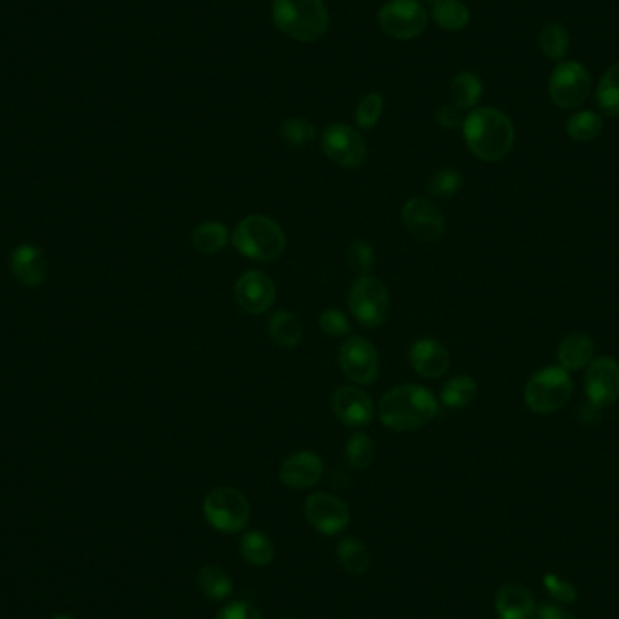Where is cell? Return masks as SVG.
<instances>
[{
  "instance_id": "1",
  "label": "cell",
  "mask_w": 619,
  "mask_h": 619,
  "mask_svg": "<svg viewBox=\"0 0 619 619\" xmlns=\"http://www.w3.org/2000/svg\"><path fill=\"white\" fill-rule=\"evenodd\" d=\"M462 129L469 151L484 162L504 160L515 143L513 122L509 116L493 107L473 111L466 116Z\"/></svg>"
},
{
  "instance_id": "2",
  "label": "cell",
  "mask_w": 619,
  "mask_h": 619,
  "mask_svg": "<svg viewBox=\"0 0 619 619\" xmlns=\"http://www.w3.org/2000/svg\"><path fill=\"white\" fill-rule=\"evenodd\" d=\"M439 415V400L417 384H402L388 391L381 400L379 417L391 431H413Z\"/></svg>"
},
{
  "instance_id": "3",
  "label": "cell",
  "mask_w": 619,
  "mask_h": 619,
  "mask_svg": "<svg viewBox=\"0 0 619 619\" xmlns=\"http://www.w3.org/2000/svg\"><path fill=\"white\" fill-rule=\"evenodd\" d=\"M232 245L245 258L268 263L281 258L285 252L286 238L283 229L267 216H247L238 223L232 234Z\"/></svg>"
},
{
  "instance_id": "4",
  "label": "cell",
  "mask_w": 619,
  "mask_h": 619,
  "mask_svg": "<svg viewBox=\"0 0 619 619\" xmlns=\"http://www.w3.org/2000/svg\"><path fill=\"white\" fill-rule=\"evenodd\" d=\"M272 11L277 29L297 42H314L328 29L323 0H274Z\"/></svg>"
},
{
  "instance_id": "5",
  "label": "cell",
  "mask_w": 619,
  "mask_h": 619,
  "mask_svg": "<svg viewBox=\"0 0 619 619\" xmlns=\"http://www.w3.org/2000/svg\"><path fill=\"white\" fill-rule=\"evenodd\" d=\"M572 379L562 366L543 368L525 386V404L534 413H554L562 410L572 397Z\"/></svg>"
},
{
  "instance_id": "6",
  "label": "cell",
  "mask_w": 619,
  "mask_h": 619,
  "mask_svg": "<svg viewBox=\"0 0 619 619\" xmlns=\"http://www.w3.org/2000/svg\"><path fill=\"white\" fill-rule=\"evenodd\" d=\"M203 515L220 533H241L250 520V504L238 489L218 487L205 496Z\"/></svg>"
},
{
  "instance_id": "7",
  "label": "cell",
  "mask_w": 619,
  "mask_h": 619,
  "mask_svg": "<svg viewBox=\"0 0 619 619\" xmlns=\"http://www.w3.org/2000/svg\"><path fill=\"white\" fill-rule=\"evenodd\" d=\"M348 306L362 326L377 328L390 312V292L377 277L361 276L353 283Z\"/></svg>"
},
{
  "instance_id": "8",
  "label": "cell",
  "mask_w": 619,
  "mask_h": 619,
  "mask_svg": "<svg viewBox=\"0 0 619 619\" xmlns=\"http://www.w3.org/2000/svg\"><path fill=\"white\" fill-rule=\"evenodd\" d=\"M379 26L393 39H415L428 28V13L419 0H390L379 11Z\"/></svg>"
},
{
  "instance_id": "9",
  "label": "cell",
  "mask_w": 619,
  "mask_h": 619,
  "mask_svg": "<svg viewBox=\"0 0 619 619\" xmlns=\"http://www.w3.org/2000/svg\"><path fill=\"white\" fill-rule=\"evenodd\" d=\"M591 93V75L585 67L567 60L554 67L549 78V95L562 109H576L583 105Z\"/></svg>"
},
{
  "instance_id": "10",
  "label": "cell",
  "mask_w": 619,
  "mask_h": 619,
  "mask_svg": "<svg viewBox=\"0 0 619 619\" xmlns=\"http://www.w3.org/2000/svg\"><path fill=\"white\" fill-rule=\"evenodd\" d=\"M324 154L344 169H357L366 160V143L361 134L346 124H332L326 127L321 138Z\"/></svg>"
},
{
  "instance_id": "11",
  "label": "cell",
  "mask_w": 619,
  "mask_h": 619,
  "mask_svg": "<svg viewBox=\"0 0 619 619\" xmlns=\"http://www.w3.org/2000/svg\"><path fill=\"white\" fill-rule=\"evenodd\" d=\"M305 516L308 524L326 536L344 531L350 524V509L341 498L330 493H314L305 502Z\"/></svg>"
},
{
  "instance_id": "12",
  "label": "cell",
  "mask_w": 619,
  "mask_h": 619,
  "mask_svg": "<svg viewBox=\"0 0 619 619\" xmlns=\"http://www.w3.org/2000/svg\"><path fill=\"white\" fill-rule=\"evenodd\" d=\"M344 375L357 384H372L379 377V355L364 337H350L339 353Z\"/></svg>"
},
{
  "instance_id": "13",
  "label": "cell",
  "mask_w": 619,
  "mask_h": 619,
  "mask_svg": "<svg viewBox=\"0 0 619 619\" xmlns=\"http://www.w3.org/2000/svg\"><path fill=\"white\" fill-rule=\"evenodd\" d=\"M234 296L247 314H265L276 303V285L265 272L248 270L239 277Z\"/></svg>"
},
{
  "instance_id": "14",
  "label": "cell",
  "mask_w": 619,
  "mask_h": 619,
  "mask_svg": "<svg viewBox=\"0 0 619 619\" xmlns=\"http://www.w3.org/2000/svg\"><path fill=\"white\" fill-rule=\"evenodd\" d=\"M402 221L420 241H437L444 234V216L433 201L411 198L402 207Z\"/></svg>"
},
{
  "instance_id": "15",
  "label": "cell",
  "mask_w": 619,
  "mask_h": 619,
  "mask_svg": "<svg viewBox=\"0 0 619 619\" xmlns=\"http://www.w3.org/2000/svg\"><path fill=\"white\" fill-rule=\"evenodd\" d=\"M585 391L592 402L610 406L619 399V364L610 357H598L587 366Z\"/></svg>"
},
{
  "instance_id": "16",
  "label": "cell",
  "mask_w": 619,
  "mask_h": 619,
  "mask_svg": "<svg viewBox=\"0 0 619 619\" xmlns=\"http://www.w3.org/2000/svg\"><path fill=\"white\" fill-rule=\"evenodd\" d=\"M335 417L348 428H364L373 420V402L364 391L355 386H343L332 399Z\"/></svg>"
},
{
  "instance_id": "17",
  "label": "cell",
  "mask_w": 619,
  "mask_h": 619,
  "mask_svg": "<svg viewBox=\"0 0 619 619\" xmlns=\"http://www.w3.org/2000/svg\"><path fill=\"white\" fill-rule=\"evenodd\" d=\"M324 475L323 460L314 451H299L286 458L279 467V478L286 487L308 489Z\"/></svg>"
},
{
  "instance_id": "18",
  "label": "cell",
  "mask_w": 619,
  "mask_h": 619,
  "mask_svg": "<svg viewBox=\"0 0 619 619\" xmlns=\"http://www.w3.org/2000/svg\"><path fill=\"white\" fill-rule=\"evenodd\" d=\"M410 362L413 370L424 379H439L448 372L451 357L448 348L435 339H419L411 346Z\"/></svg>"
},
{
  "instance_id": "19",
  "label": "cell",
  "mask_w": 619,
  "mask_h": 619,
  "mask_svg": "<svg viewBox=\"0 0 619 619\" xmlns=\"http://www.w3.org/2000/svg\"><path fill=\"white\" fill-rule=\"evenodd\" d=\"M495 605L500 619H529L536 612L534 596L522 583H505L500 587Z\"/></svg>"
},
{
  "instance_id": "20",
  "label": "cell",
  "mask_w": 619,
  "mask_h": 619,
  "mask_svg": "<svg viewBox=\"0 0 619 619\" xmlns=\"http://www.w3.org/2000/svg\"><path fill=\"white\" fill-rule=\"evenodd\" d=\"M11 270L20 283L29 288L42 285L48 276L46 258L39 248L33 245L15 248V252L11 254Z\"/></svg>"
},
{
  "instance_id": "21",
  "label": "cell",
  "mask_w": 619,
  "mask_h": 619,
  "mask_svg": "<svg viewBox=\"0 0 619 619\" xmlns=\"http://www.w3.org/2000/svg\"><path fill=\"white\" fill-rule=\"evenodd\" d=\"M594 355V343L591 337L585 334L567 335L558 348V361L563 370L578 372L587 368Z\"/></svg>"
},
{
  "instance_id": "22",
  "label": "cell",
  "mask_w": 619,
  "mask_h": 619,
  "mask_svg": "<svg viewBox=\"0 0 619 619\" xmlns=\"http://www.w3.org/2000/svg\"><path fill=\"white\" fill-rule=\"evenodd\" d=\"M268 330H270L272 341L279 348H286V350L301 343V337H303V326H301L299 317L288 310H279L272 315Z\"/></svg>"
},
{
  "instance_id": "23",
  "label": "cell",
  "mask_w": 619,
  "mask_h": 619,
  "mask_svg": "<svg viewBox=\"0 0 619 619\" xmlns=\"http://www.w3.org/2000/svg\"><path fill=\"white\" fill-rule=\"evenodd\" d=\"M196 581H198L201 596L210 601L227 600L234 591V583L230 580L229 574L216 565L201 567Z\"/></svg>"
},
{
  "instance_id": "24",
  "label": "cell",
  "mask_w": 619,
  "mask_h": 619,
  "mask_svg": "<svg viewBox=\"0 0 619 619\" xmlns=\"http://www.w3.org/2000/svg\"><path fill=\"white\" fill-rule=\"evenodd\" d=\"M239 549L245 562L254 567H267L274 560V543L261 531H248L243 534Z\"/></svg>"
},
{
  "instance_id": "25",
  "label": "cell",
  "mask_w": 619,
  "mask_h": 619,
  "mask_svg": "<svg viewBox=\"0 0 619 619\" xmlns=\"http://www.w3.org/2000/svg\"><path fill=\"white\" fill-rule=\"evenodd\" d=\"M478 386L475 379L467 377V375H458L449 379L440 391V400L446 408L451 410H460L469 406L475 397H477Z\"/></svg>"
},
{
  "instance_id": "26",
  "label": "cell",
  "mask_w": 619,
  "mask_h": 619,
  "mask_svg": "<svg viewBox=\"0 0 619 619\" xmlns=\"http://www.w3.org/2000/svg\"><path fill=\"white\" fill-rule=\"evenodd\" d=\"M229 243V230L220 221H203L192 232V245L201 254H216Z\"/></svg>"
},
{
  "instance_id": "27",
  "label": "cell",
  "mask_w": 619,
  "mask_h": 619,
  "mask_svg": "<svg viewBox=\"0 0 619 619\" xmlns=\"http://www.w3.org/2000/svg\"><path fill=\"white\" fill-rule=\"evenodd\" d=\"M337 556H339V562L344 567V571L350 572L353 576H361L364 572L368 571L370 567V551L368 547L357 540V538H343L339 545H337Z\"/></svg>"
},
{
  "instance_id": "28",
  "label": "cell",
  "mask_w": 619,
  "mask_h": 619,
  "mask_svg": "<svg viewBox=\"0 0 619 619\" xmlns=\"http://www.w3.org/2000/svg\"><path fill=\"white\" fill-rule=\"evenodd\" d=\"M433 20L446 31H460L466 28L471 20V13L464 2L460 0H439L433 4Z\"/></svg>"
},
{
  "instance_id": "29",
  "label": "cell",
  "mask_w": 619,
  "mask_h": 619,
  "mask_svg": "<svg viewBox=\"0 0 619 619\" xmlns=\"http://www.w3.org/2000/svg\"><path fill=\"white\" fill-rule=\"evenodd\" d=\"M482 91L484 87H482L480 78L469 71H464V73H458L451 84V100L462 111L471 109L478 104Z\"/></svg>"
},
{
  "instance_id": "30",
  "label": "cell",
  "mask_w": 619,
  "mask_h": 619,
  "mask_svg": "<svg viewBox=\"0 0 619 619\" xmlns=\"http://www.w3.org/2000/svg\"><path fill=\"white\" fill-rule=\"evenodd\" d=\"M603 131V118L592 111H580L567 122V134L574 142L587 143L596 140Z\"/></svg>"
},
{
  "instance_id": "31",
  "label": "cell",
  "mask_w": 619,
  "mask_h": 619,
  "mask_svg": "<svg viewBox=\"0 0 619 619\" xmlns=\"http://www.w3.org/2000/svg\"><path fill=\"white\" fill-rule=\"evenodd\" d=\"M596 100L605 115L619 116V64L609 67L601 77Z\"/></svg>"
},
{
  "instance_id": "32",
  "label": "cell",
  "mask_w": 619,
  "mask_h": 619,
  "mask_svg": "<svg viewBox=\"0 0 619 619\" xmlns=\"http://www.w3.org/2000/svg\"><path fill=\"white\" fill-rule=\"evenodd\" d=\"M346 460L355 471H366L372 466L375 457V444L372 437L366 433H355L346 442Z\"/></svg>"
},
{
  "instance_id": "33",
  "label": "cell",
  "mask_w": 619,
  "mask_h": 619,
  "mask_svg": "<svg viewBox=\"0 0 619 619\" xmlns=\"http://www.w3.org/2000/svg\"><path fill=\"white\" fill-rule=\"evenodd\" d=\"M540 49L551 60H563L569 51V33L562 24H547L540 33Z\"/></svg>"
},
{
  "instance_id": "34",
  "label": "cell",
  "mask_w": 619,
  "mask_h": 619,
  "mask_svg": "<svg viewBox=\"0 0 619 619\" xmlns=\"http://www.w3.org/2000/svg\"><path fill=\"white\" fill-rule=\"evenodd\" d=\"M460 189H462V176L451 167H442L439 171L433 172L428 180L429 194L440 200L453 198Z\"/></svg>"
},
{
  "instance_id": "35",
  "label": "cell",
  "mask_w": 619,
  "mask_h": 619,
  "mask_svg": "<svg viewBox=\"0 0 619 619\" xmlns=\"http://www.w3.org/2000/svg\"><path fill=\"white\" fill-rule=\"evenodd\" d=\"M346 261H348L350 270H353L355 274L368 276L370 270H372L373 263H375V252H373L372 245L362 241V239H355L348 247Z\"/></svg>"
},
{
  "instance_id": "36",
  "label": "cell",
  "mask_w": 619,
  "mask_h": 619,
  "mask_svg": "<svg viewBox=\"0 0 619 619\" xmlns=\"http://www.w3.org/2000/svg\"><path fill=\"white\" fill-rule=\"evenodd\" d=\"M314 124H310L305 118H288L281 125V136L292 147H305L306 143L315 138Z\"/></svg>"
},
{
  "instance_id": "37",
  "label": "cell",
  "mask_w": 619,
  "mask_h": 619,
  "mask_svg": "<svg viewBox=\"0 0 619 619\" xmlns=\"http://www.w3.org/2000/svg\"><path fill=\"white\" fill-rule=\"evenodd\" d=\"M382 109H384V100L379 93H370V95L364 96L361 104L357 105V113H355L357 125L361 129H372L379 122Z\"/></svg>"
},
{
  "instance_id": "38",
  "label": "cell",
  "mask_w": 619,
  "mask_h": 619,
  "mask_svg": "<svg viewBox=\"0 0 619 619\" xmlns=\"http://www.w3.org/2000/svg\"><path fill=\"white\" fill-rule=\"evenodd\" d=\"M319 326H321L324 334L332 335V337H343V335L350 334L348 317L335 308H328V310H324L323 314L319 315Z\"/></svg>"
},
{
  "instance_id": "39",
  "label": "cell",
  "mask_w": 619,
  "mask_h": 619,
  "mask_svg": "<svg viewBox=\"0 0 619 619\" xmlns=\"http://www.w3.org/2000/svg\"><path fill=\"white\" fill-rule=\"evenodd\" d=\"M543 585H545V589L549 591L554 600L562 601V603H574L576 598H578L576 587L571 585L569 581L558 578L556 574H545L543 576Z\"/></svg>"
},
{
  "instance_id": "40",
  "label": "cell",
  "mask_w": 619,
  "mask_h": 619,
  "mask_svg": "<svg viewBox=\"0 0 619 619\" xmlns=\"http://www.w3.org/2000/svg\"><path fill=\"white\" fill-rule=\"evenodd\" d=\"M216 619H265L254 605L247 601H232L218 612Z\"/></svg>"
},
{
  "instance_id": "41",
  "label": "cell",
  "mask_w": 619,
  "mask_h": 619,
  "mask_svg": "<svg viewBox=\"0 0 619 619\" xmlns=\"http://www.w3.org/2000/svg\"><path fill=\"white\" fill-rule=\"evenodd\" d=\"M464 115H462V109H458L457 105H444L437 111V122H439L444 129H455V127H462L464 125Z\"/></svg>"
},
{
  "instance_id": "42",
  "label": "cell",
  "mask_w": 619,
  "mask_h": 619,
  "mask_svg": "<svg viewBox=\"0 0 619 619\" xmlns=\"http://www.w3.org/2000/svg\"><path fill=\"white\" fill-rule=\"evenodd\" d=\"M580 420L581 424H585V426H598L603 420V406L592 402V400H587L581 406Z\"/></svg>"
},
{
  "instance_id": "43",
  "label": "cell",
  "mask_w": 619,
  "mask_h": 619,
  "mask_svg": "<svg viewBox=\"0 0 619 619\" xmlns=\"http://www.w3.org/2000/svg\"><path fill=\"white\" fill-rule=\"evenodd\" d=\"M536 619H576L569 610L554 603H545L536 609Z\"/></svg>"
},
{
  "instance_id": "44",
  "label": "cell",
  "mask_w": 619,
  "mask_h": 619,
  "mask_svg": "<svg viewBox=\"0 0 619 619\" xmlns=\"http://www.w3.org/2000/svg\"><path fill=\"white\" fill-rule=\"evenodd\" d=\"M429 2H433V4H435V2H439V0H429Z\"/></svg>"
},
{
  "instance_id": "45",
  "label": "cell",
  "mask_w": 619,
  "mask_h": 619,
  "mask_svg": "<svg viewBox=\"0 0 619 619\" xmlns=\"http://www.w3.org/2000/svg\"><path fill=\"white\" fill-rule=\"evenodd\" d=\"M285 619H294V618H285Z\"/></svg>"
}]
</instances>
